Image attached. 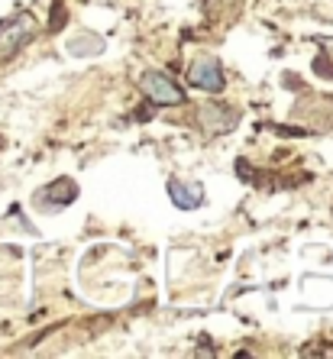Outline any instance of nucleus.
Segmentation results:
<instances>
[{"mask_svg":"<svg viewBox=\"0 0 333 359\" xmlns=\"http://www.w3.org/2000/svg\"><path fill=\"white\" fill-rule=\"evenodd\" d=\"M33 17L29 13H20V17H10L0 23V62L10 59L13 52L23 46L29 36H33Z\"/></svg>","mask_w":333,"mask_h":359,"instance_id":"1","label":"nucleus"},{"mask_svg":"<svg viewBox=\"0 0 333 359\" xmlns=\"http://www.w3.org/2000/svg\"><path fill=\"white\" fill-rule=\"evenodd\" d=\"M188 81L208 94H220L224 91V68L217 65L214 59H198L188 68Z\"/></svg>","mask_w":333,"mask_h":359,"instance_id":"3","label":"nucleus"},{"mask_svg":"<svg viewBox=\"0 0 333 359\" xmlns=\"http://www.w3.org/2000/svg\"><path fill=\"white\" fill-rule=\"evenodd\" d=\"M168 198L175 201L182 210H191L201 204V188L194 184H184L182 178H168Z\"/></svg>","mask_w":333,"mask_h":359,"instance_id":"4","label":"nucleus"},{"mask_svg":"<svg viewBox=\"0 0 333 359\" xmlns=\"http://www.w3.org/2000/svg\"><path fill=\"white\" fill-rule=\"evenodd\" d=\"M140 84H142V94H146L152 104L168 107V104H182L184 100V91L168 75H162V72H146Z\"/></svg>","mask_w":333,"mask_h":359,"instance_id":"2","label":"nucleus"},{"mask_svg":"<svg viewBox=\"0 0 333 359\" xmlns=\"http://www.w3.org/2000/svg\"><path fill=\"white\" fill-rule=\"evenodd\" d=\"M75 194H78V184L68 182V178H59L55 184H49V191L42 194V198L59 208V204H68V201H75Z\"/></svg>","mask_w":333,"mask_h":359,"instance_id":"5","label":"nucleus"}]
</instances>
